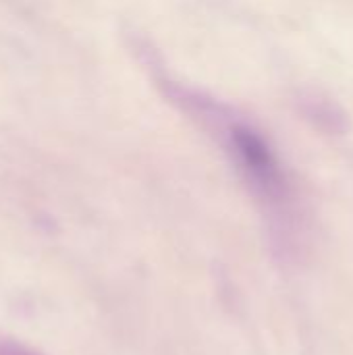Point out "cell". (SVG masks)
Segmentation results:
<instances>
[{"label":"cell","mask_w":353,"mask_h":355,"mask_svg":"<svg viewBox=\"0 0 353 355\" xmlns=\"http://www.w3.org/2000/svg\"><path fill=\"white\" fill-rule=\"evenodd\" d=\"M233 144H235L246 168L256 177V181H260V185L266 189H277L281 183V177H279L277 162H275L266 141L256 131H252L248 127H235Z\"/></svg>","instance_id":"obj_1"}]
</instances>
